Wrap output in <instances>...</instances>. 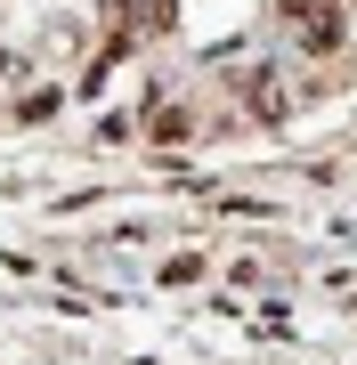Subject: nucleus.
Returning <instances> with one entry per match:
<instances>
[{
    "label": "nucleus",
    "mask_w": 357,
    "mask_h": 365,
    "mask_svg": "<svg viewBox=\"0 0 357 365\" xmlns=\"http://www.w3.org/2000/svg\"><path fill=\"white\" fill-rule=\"evenodd\" d=\"M114 16H122V33H130V25H138V33H171V25H179V0H122Z\"/></svg>",
    "instance_id": "obj_1"
},
{
    "label": "nucleus",
    "mask_w": 357,
    "mask_h": 365,
    "mask_svg": "<svg viewBox=\"0 0 357 365\" xmlns=\"http://www.w3.org/2000/svg\"><path fill=\"white\" fill-rule=\"evenodd\" d=\"M187 130H195V114H179V106H162V114H155V138H162V146H179Z\"/></svg>",
    "instance_id": "obj_2"
},
{
    "label": "nucleus",
    "mask_w": 357,
    "mask_h": 365,
    "mask_svg": "<svg viewBox=\"0 0 357 365\" xmlns=\"http://www.w3.org/2000/svg\"><path fill=\"white\" fill-rule=\"evenodd\" d=\"M57 106H66V98H57V90H33L25 106H16V122H49V114H57Z\"/></svg>",
    "instance_id": "obj_3"
}]
</instances>
